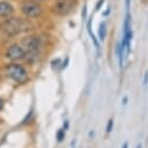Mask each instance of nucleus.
I'll list each match as a JSON object with an SVG mask.
<instances>
[{"label":"nucleus","mask_w":148,"mask_h":148,"mask_svg":"<svg viewBox=\"0 0 148 148\" xmlns=\"http://www.w3.org/2000/svg\"><path fill=\"white\" fill-rule=\"evenodd\" d=\"M26 25L27 23L23 20H21L20 18H11L10 16L5 21L1 22L0 29L7 36H15L26 29Z\"/></svg>","instance_id":"1"},{"label":"nucleus","mask_w":148,"mask_h":148,"mask_svg":"<svg viewBox=\"0 0 148 148\" xmlns=\"http://www.w3.org/2000/svg\"><path fill=\"white\" fill-rule=\"evenodd\" d=\"M5 70L7 76L14 82H16L18 84H25L28 81V72L21 64H18V63L7 64Z\"/></svg>","instance_id":"2"},{"label":"nucleus","mask_w":148,"mask_h":148,"mask_svg":"<svg viewBox=\"0 0 148 148\" xmlns=\"http://www.w3.org/2000/svg\"><path fill=\"white\" fill-rule=\"evenodd\" d=\"M21 47L26 51V57H36L41 48V40L38 36H28L22 40Z\"/></svg>","instance_id":"3"},{"label":"nucleus","mask_w":148,"mask_h":148,"mask_svg":"<svg viewBox=\"0 0 148 148\" xmlns=\"http://www.w3.org/2000/svg\"><path fill=\"white\" fill-rule=\"evenodd\" d=\"M76 4V0H56L53 5V12L56 15L65 16L75 10Z\"/></svg>","instance_id":"4"},{"label":"nucleus","mask_w":148,"mask_h":148,"mask_svg":"<svg viewBox=\"0 0 148 148\" xmlns=\"http://www.w3.org/2000/svg\"><path fill=\"white\" fill-rule=\"evenodd\" d=\"M21 12L23 13L25 16H27L29 19H35V18H39L42 14V7L36 1L25 0L21 4Z\"/></svg>","instance_id":"5"},{"label":"nucleus","mask_w":148,"mask_h":148,"mask_svg":"<svg viewBox=\"0 0 148 148\" xmlns=\"http://www.w3.org/2000/svg\"><path fill=\"white\" fill-rule=\"evenodd\" d=\"M5 57L12 62H16V61L26 58V51L23 50V48L21 46L12 45L7 48V50L5 53Z\"/></svg>","instance_id":"6"},{"label":"nucleus","mask_w":148,"mask_h":148,"mask_svg":"<svg viewBox=\"0 0 148 148\" xmlns=\"http://www.w3.org/2000/svg\"><path fill=\"white\" fill-rule=\"evenodd\" d=\"M14 13V7L7 1H0V18H10Z\"/></svg>","instance_id":"7"},{"label":"nucleus","mask_w":148,"mask_h":148,"mask_svg":"<svg viewBox=\"0 0 148 148\" xmlns=\"http://www.w3.org/2000/svg\"><path fill=\"white\" fill-rule=\"evenodd\" d=\"M88 32H89V34H90V36H91V40H92V41H93V43H95V47H96L97 51H99V42H98L97 38L95 36V34H93V33H92V30H91V20L88 22Z\"/></svg>","instance_id":"8"},{"label":"nucleus","mask_w":148,"mask_h":148,"mask_svg":"<svg viewBox=\"0 0 148 148\" xmlns=\"http://www.w3.org/2000/svg\"><path fill=\"white\" fill-rule=\"evenodd\" d=\"M99 39L100 40H104L105 39V35H106V29H105V23L101 22L100 23V27H99Z\"/></svg>","instance_id":"9"},{"label":"nucleus","mask_w":148,"mask_h":148,"mask_svg":"<svg viewBox=\"0 0 148 148\" xmlns=\"http://www.w3.org/2000/svg\"><path fill=\"white\" fill-rule=\"evenodd\" d=\"M64 136H65L64 131H63V130H58V132H57V134H56V140H57L58 142H62L63 139H64Z\"/></svg>","instance_id":"10"},{"label":"nucleus","mask_w":148,"mask_h":148,"mask_svg":"<svg viewBox=\"0 0 148 148\" xmlns=\"http://www.w3.org/2000/svg\"><path fill=\"white\" fill-rule=\"evenodd\" d=\"M112 128H113V119H110L107 123V126H106V133H111L112 132Z\"/></svg>","instance_id":"11"},{"label":"nucleus","mask_w":148,"mask_h":148,"mask_svg":"<svg viewBox=\"0 0 148 148\" xmlns=\"http://www.w3.org/2000/svg\"><path fill=\"white\" fill-rule=\"evenodd\" d=\"M147 83H148V71L146 72V75H145V78H143V85L146 86V85H147Z\"/></svg>","instance_id":"12"},{"label":"nucleus","mask_w":148,"mask_h":148,"mask_svg":"<svg viewBox=\"0 0 148 148\" xmlns=\"http://www.w3.org/2000/svg\"><path fill=\"white\" fill-rule=\"evenodd\" d=\"M130 3H131V0H126V10H127V13H128V10H130Z\"/></svg>","instance_id":"13"},{"label":"nucleus","mask_w":148,"mask_h":148,"mask_svg":"<svg viewBox=\"0 0 148 148\" xmlns=\"http://www.w3.org/2000/svg\"><path fill=\"white\" fill-rule=\"evenodd\" d=\"M3 107H4V100H3L1 98H0V111L3 110Z\"/></svg>","instance_id":"14"},{"label":"nucleus","mask_w":148,"mask_h":148,"mask_svg":"<svg viewBox=\"0 0 148 148\" xmlns=\"http://www.w3.org/2000/svg\"><path fill=\"white\" fill-rule=\"evenodd\" d=\"M123 148H128V143H127V142H125V143H124V146H123Z\"/></svg>","instance_id":"15"},{"label":"nucleus","mask_w":148,"mask_h":148,"mask_svg":"<svg viewBox=\"0 0 148 148\" xmlns=\"http://www.w3.org/2000/svg\"><path fill=\"white\" fill-rule=\"evenodd\" d=\"M64 128H65V130L68 128V123H64Z\"/></svg>","instance_id":"16"},{"label":"nucleus","mask_w":148,"mask_h":148,"mask_svg":"<svg viewBox=\"0 0 148 148\" xmlns=\"http://www.w3.org/2000/svg\"><path fill=\"white\" fill-rule=\"evenodd\" d=\"M126 103H127V98L125 97V98H124V104H126Z\"/></svg>","instance_id":"17"},{"label":"nucleus","mask_w":148,"mask_h":148,"mask_svg":"<svg viewBox=\"0 0 148 148\" xmlns=\"http://www.w3.org/2000/svg\"><path fill=\"white\" fill-rule=\"evenodd\" d=\"M136 148H141V145H138V147Z\"/></svg>","instance_id":"18"},{"label":"nucleus","mask_w":148,"mask_h":148,"mask_svg":"<svg viewBox=\"0 0 148 148\" xmlns=\"http://www.w3.org/2000/svg\"><path fill=\"white\" fill-rule=\"evenodd\" d=\"M38 1H42V0H38Z\"/></svg>","instance_id":"19"},{"label":"nucleus","mask_w":148,"mask_h":148,"mask_svg":"<svg viewBox=\"0 0 148 148\" xmlns=\"http://www.w3.org/2000/svg\"><path fill=\"white\" fill-rule=\"evenodd\" d=\"M0 79H1V76H0Z\"/></svg>","instance_id":"20"}]
</instances>
